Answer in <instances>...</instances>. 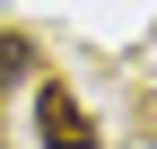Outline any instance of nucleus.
<instances>
[{
  "instance_id": "nucleus-1",
  "label": "nucleus",
  "mask_w": 157,
  "mask_h": 149,
  "mask_svg": "<svg viewBox=\"0 0 157 149\" xmlns=\"http://www.w3.org/2000/svg\"><path fill=\"white\" fill-rule=\"evenodd\" d=\"M35 140H44V149H96L87 105H78L61 79H44V88H35Z\"/></svg>"
},
{
  "instance_id": "nucleus-2",
  "label": "nucleus",
  "mask_w": 157,
  "mask_h": 149,
  "mask_svg": "<svg viewBox=\"0 0 157 149\" xmlns=\"http://www.w3.org/2000/svg\"><path fill=\"white\" fill-rule=\"evenodd\" d=\"M26 70H35V44L26 35H0V88H17Z\"/></svg>"
}]
</instances>
